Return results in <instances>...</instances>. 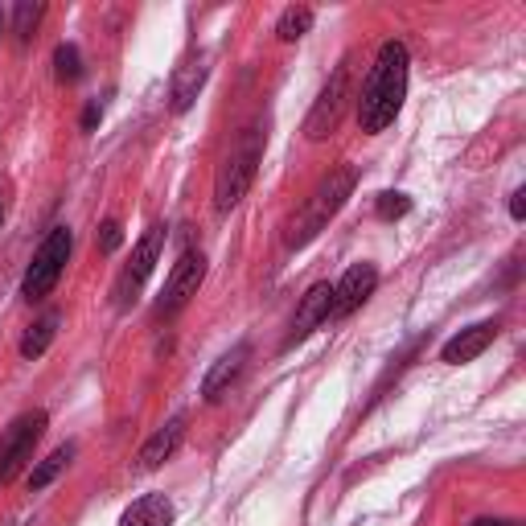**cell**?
<instances>
[{"instance_id": "cell-1", "label": "cell", "mask_w": 526, "mask_h": 526, "mask_svg": "<svg viewBox=\"0 0 526 526\" xmlns=\"http://www.w3.org/2000/svg\"><path fill=\"white\" fill-rule=\"evenodd\" d=\"M407 74H411V54L399 37H391L374 54L362 95H358V124L366 136H379L399 120L403 99H407Z\"/></svg>"}, {"instance_id": "cell-2", "label": "cell", "mask_w": 526, "mask_h": 526, "mask_svg": "<svg viewBox=\"0 0 526 526\" xmlns=\"http://www.w3.org/2000/svg\"><path fill=\"white\" fill-rule=\"evenodd\" d=\"M354 185H358V173L350 169V165H342V169H333L325 181H321V190L309 198V206H305V214H300L296 222H292V235H288V247L296 251V247H305V243H313L329 222L342 214V206L350 202V194H354Z\"/></svg>"}, {"instance_id": "cell-3", "label": "cell", "mask_w": 526, "mask_h": 526, "mask_svg": "<svg viewBox=\"0 0 526 526\" xmlns=\"http://www.w3.org/2000/svg\"><path fill=\"white\" fill-rule=\"evenodd\" d=\"M259 161H263V132L259 128H247L243 140L231 148V157L218 165L214 173V210L218 214H231L247 190H251V181L259 173Z\"/></svg>"}, {"instance_id": "cell-4", "label": "cell", "mask_w": 526, "mask_h": 526, "mask_svg": "<svg viewBox=\"0 0 526 526\" xmlns=\"http://www.w3.org/2000/svg\"><path fill=\"white\" fill-rule=\"evenodd\" d=\"M70 251H74V231L70 227H54L42 239V247L33 251L29 268H25V280H21V296L29 300V305H33V300H46L58 288L66 263H70Z\"/></svg>"}, {"instance_id": "cell-5", "label": "cell", "mask_w": 526, "mask_h": 526, "mask_svg": "<svg viewBox=\"0 0 526 526\" xmlns=\"http://www.w3.org/2000/svg\"><path fill=\"white\" fill-rule=\"evenodd\" d=\"M350 99H354V70H350V58H346L342 66L329 74V83L321 87L317 103L309 107V116H305V140H313V144L329 140V136L337 132V124H342Z\"/></svg>"}, {"instance_id": "cell-6", "label": "cell", "mask_w": 526, "mask_h": 526, "mask_svg": "<svg viewBox=\"0 0 526 526\" xmlns=\"http://www.w3.org/2000/svg\"><path fill=\"white\" fill-rule=\"evenodd\" d=\"M46 424H50V416H46L42 407L25 411V416H17L9 424V432L0 436V485H9L33 461L37 444H42V436H46Z\"/></svg>"}, {"instance_id": "cell-7", "label": "cell", "mask_w": 526, "mask_h": 526, "mask_svg": "<svg viewBox=\"0 0 526 526\" xmlns=\"http://www.w3.org/2000/svg\"><path fill=\"white\" fill-rule=\"evenodd\" d=\"M161 251H165V227H148L144 239L132 247V259L124 263L120 280H116V309H120V313H128V309L136 305V296L144 292L148 276H153Z\"/></svg>"}, {"instance_id": "cell-8", "label": "cell", "mask_w": 526, "mask_h": 526, "mask_svg": "<svg viewBox=\"0 0 526 526\" xmlns=\"http://www.w3.org/2000/svg\"><path fill=\"white\" fill-rule=\"evenodd\" d=\"M202 280H206V255L202 251H185L173 263V272L165 276V288H161V300H157V317H177L198 296Z\"/></svg>"}, {"instance_id": "cell-9", "label": "cell", "mask_w": 526, "mask_h": 526, "mask_svg": "<svg viewBox=\"0 0 526 526\" xmlns=\"http://www.w3.org/2000/svg\"><path fill=\"white\" fill-rule=\"evenodd\" d=\"M329 313H333V284H329V280H317L305 296H300L296 317H292V329H288V337H284V350H292L296 342H305L313 329H321V325L329 321Z\"/></svg>"}, {"instance_id": "cell-10", "label": "cell", "mask_w": 526, "mask_h": 526, "mask_svg": "<svg viewBox=\"0 0 526 526\" xmlns=\"http://www.w3.org/2000/svg\"><path fill=\"white\" fill-rule=\"evenodd\" d=\"M374 288H379V268H374V263H354V268H346V276L333 284V313L329 317L358 313L374 296Z\"/></svg>"}, {"instance_id": "cell-11", "label": "cell", "mask_w": 526, "mask_h": 526, "mask_svg": "<svg viewBox=\"0 0 526 526\" xmlns=\"http://www.w3.org/2000/svg\"><path fill=\"white\" fill-rule=\"evenodd\" d=\"M247 358H251V346H247V342H239L231 354H222V358L206 370V379H202V399H206V403H222V399H227L231 387L243 379Z\"/></svg>"}, {"instance_id": "cell-12", "label": "cell", "mask_w": 526, "mask_h": 526, "mask_svg": "<svg viewBox=\"0 0 526 526\" xmlns=\"http://www.w3.org/2000/svg\"><path fill=\"white\" fill-rule=\"evenodd\" d=\"M494 342H498V321H477V325L461 329L457 337H448L444 350H440V362H448V366H465V362L481 358Z\"/></svg>"}, {"instance_id": "cell-13", "label": "cell", "mask_w": 526, "mask_h": 526, "mask_svg": "<svg viewBox=\"0 0 526 526\" xmlns=\"http://www.w3.org/2000/svg\"><path fill=\"white\" fill-rule=\"evenodd\" d=\"M206 74H210V66H206V58L202 54H194V58H185L177 70H173V79H169V111H190L194 107V99H198V91L206 87Z\"/></svg>"}, {"instance_id": "cell-14", "label": "cell", "mask_w": 526, "mask_h": 526, "mask_svg": "<svg viewBox=\"0 0 526 526\" xmlns=\"http://www.w3.org/2000/svg\"><path fill=\"white\" fill-rule=\"evenodd\" d=\"M181 440H185V416H173L165 428H157L153 436H148L144 444H140V453H136V465L144 469V473H153V469H161L177 448H181Z\"/></svg>"}, {"instance_id": "cell-15", "label": "cell", "mask_w": 526, "mask_h": 526, "mask_svg": "<svg viewBox=\"0 0 526 526\" xmlns=\"http://www.w3.org/2000/svg\"><path fill=\"white\" fill-rule=\"evenodd\" d=\"M120 526H173V502L165 494H144L124 510Z\"/></svg>"}, {"instance_id": "cell-16", "label": "cell", "mask_w": 526, "mask_h": 526, "mask_svg": "<svg viewBox=\"0 0 526 526\" xmlns=\"http://www.w3.org/2000/svg\"><path fill=\"white\" fill-rule=\"evenodd\" d=\"M58 325H62V313H58V309H50V313H42V317H37V321L29 325V333L21 337V358H25V362L42 358V354L54 346Z\"/></svg>"}, {"instance_id": "cell-17", "label": "cell", "mask_w": 526, "mask_h": 526, "mask_svg": "<svg viewBox=\"0 0 526 526\" xmlns=\"http://www.w3.org/2000/svg\"><path fill=\"white\" fill-rule=\"evenodd\" d=\"M70 461H74V444H62V448H54L46 461H37V465L29 469V494H37V490H46V485H54L58 473H62Z\"/></svg>"}, {"instance_id": "cell-18", "label": "cell", "mask_w": 526, "mask_h": 526, "mask_svg": "<svg viewBox=\"0 0 526 526\" xmlns=\"http://www.w3.org/2000/svg\"><path fill=\"white\" fill-rule=\"evenodd\" d=\"M313 21H317V13L309 9V5H292V9H284L280 13V21H276V37L284 46H292V42H300L309 29H313Z\"/></svg>"}, {"instance_id": "cell-19", "label": "cell", "mask_w": 526, "mask_h": 526, "mask_svg": "<svg viewBox=\"0 0 526 526\" xmlns=\"http://www.w3.org/2000/svg\"><path fill=\"white\" fill-rule=\"evenodd\" d=\"M54 74H58V83H79V79H83V58H79V46L62 42V46L54 50Z\"/></svg>"}, {"instance_id": "cell-20", "label": "cell", "mask_w": 526, "mask_h": 526, "mask_svg": "<svg viewBox=\"0 0 526 526\" xmlns=\"http://www.w3.org/2000/svg\"><path fill=\"white\" fill-rule=\"evenodd\" d=\"M42 17H46V5H29V0H21V5L13 9V33H17V42H21V46L37 33Z\"/></svg>"}, {"instance_id": "cell-21", "label": "cell", "mask_w": 526, "mask_h": 526, "mask_svg": "<svg viewBox=\"0 0 526 526\" xmlns=\"http://www.w3.org/2000/svg\"><path fill=\"white\" fill-rule=\"evenodd\" d=\"M120 243H124V227H120L116 218H107L103 227H99V235H95L99 255H116V251H120Z\"/></svg>"}, {"instance_id": "cell-22", "label": "cell", "mask_w": 526, "mask_h": 526, "mask_svg": "<svg viewBox=\"0 0 526 526\" xmlns=\"http://www.w3.org/2000/svg\"><path fill=\"white\" fill-rule=\"evenodd\" d=\"M407 210H411V198H407V194H395V190L379 194V202H374V214H379V218H403Z\"/></svg>"}, {"instance_id": "cell-23", "label": "cell", "mask_w": 526, "mask_h": 526, "mask_svg": "<svg viewBox=\"0 0 526 526\" xmlns=\"http://www.w3.org/2000/svg\"><path fill=\"white\" fill-rule=\"evenodd\" d=\"M99 120H103V107H99V103H87V111H83V132H95Z\"/></svg>"}, {"instance_id": "cell-24", "label": "cell", "mask_w": 526, "mask_h": 526, "mask_svg": "<svg viewBox=\"0 0 526 526\" xmlns=\"http://www.w3.org/2000/svg\"><path fill=\"white\" fill-rule=\"evenodd\" d=\"M469 526H526L522 518H473Z\"/></svg>"}, {"instance_id": "cell-25", "label": "cell", "mask_w": 526, "mask_h": 526, "mask_svg": "<svg viewBox=\"0 0 526 526\" xmlns=\"http://www.w3.org/2000/svg\"><path fill=\"white\" fill-rule=\"evenodd\" d=\"M510 218H514V222H522V218H526V194H522V190L510 198Z\"/></svg>"}, {"instance_id": "cell-26", "label": "cell", "mask_w": 526, "mask_h": 526, "mask_svg": "<svg viewBox=\"0 0 526 526\" xmlns=\"http://www.w3.org/2000/svg\"><path fill=\"white\" fill-rule=\"evenodd\" d=\"M5 33H9V13L0 9V37H5Z\"/></svg>"}, {"instance_id": "cell-27", "label": "cell", "mask_w": 526, "mask_h": 526, "mask_svg": "<svg viewBox=\"0 0 526 526\" xmlns=\"http://www.w3.org/2000/svg\"><path fill=\"white\" fill-rule=\"evenodd\" d=\"M0 227H5V202H0Z\"/></svg>"}]
</instances>
